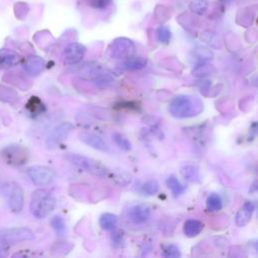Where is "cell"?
Masks as SVG:
<instances>
[{
  "label": "cell",
  "instance_id": "cell-9",
  "mask_svg": "<svg viewBox=\"0 0 258 258\" xmlns=\"http://www.w3.org/2000/svg\"><path fill=\"white\" fill-rule=\"evenodd\" d=\"M87 52V47L80 42H72L63 50V57L67 63L75 64L80 62Z\"/></svg>",
  "mask_w": 258,
  "mask_h": 258
},
{
  "label": "cell",
  "instance_id": "cell-30",
  "mask_svg": "<svg viewBox=\"0 0 258 258\" xmlns=\"http://www.w3.org/2000/svg\"><path fill=\"white\" fill-rule=\"evenodd\" d=\"M15 98H16V93L13 91V90H11V89H9V88H7V87H3V86H0V99L4 102H8V101H13V100H15Z\"/></svg>",
  "mask_w": 258,
  "mask_h": 258
},
{
  "label": "cell",
  "instance_id": "cell-8",
  "mask_svg": "<svg viewBox=\"0 0 258 258\" xmlns=\"http://www.w3.org/2000/svg\"><path fill=\"white\" fill-rule=\"evenodd\" d=\"M3 157L8 163L13 165H21L26 162L28 158V152L25 148L18 145H11L3 150Z\"/></svg>",
  "mask_w": 258,
  "mask_h": 258
},
{
  "label": "cell",
  "instance_id": "cell-35",
  "mask_svg": "<svg viewBox=\"0 0 258 258\" xmlns=\"http://www.w3.org/2000/svg\"><path fill=\"white\" fill-rule=\"evenodd\" d=\"M112 240V245L114 247H120L123 242H124V237H123V233L122 232H116L112 235L111 237Z\"/></svg>",
  "mask_w": 258,
  "mask_h": 258
},
{
  "label": "cell",
  "instance_id": "cell-16",
  "mask_svg": "<svg viewBox=\"0 0 258 258\" xmlns=\"http://www.w3.org/2000/svg\"><path fill=\"white\" fill-rule=\"evenodd\" d=\"M147 64V59L141 56H131L120 63V68L125 71H136L141 70Z\"/></svg>",
  "mask_w": 258,
  "mask_h": 258
},
{
  "label": "cell",
  "instance_id": "cell-21",
  "mask_svg": "<svg viewBox=\"0 0 258 258\" xmlns=\"http://www.w3.org/2000/svg\"><path fill=\"white\" fill-rule=\"evenodd\" d=\"M180 173L182 175V177L184 179H186L187 181H191V182H197L200 180V175H199V170L197 169V167L192 166V165H185L181 168Z\"/></svg>",
  "mask_w": 258,
  "mask_h": 258
},
{
  "label": "cell",
  "instance_id": "cell-15",
  "mask_svg": "<svg viewBox=\"0 0 258 258\" xmlns=\"http://www.w3.org/2000/svg\"><path fill=\"white\" fill-rule=\"evenodd\" d=\"M254 210H255V205L253 202H250V201L245 202L242 208L238 211L236 215V219H235L236 225L239 227H243L247 225L252 218Z\"/></svg>",
  "mask_w": 258,
  "mask_h": 258
},
{
  "label": "cell",
  "instance_id": "cell-25",
  "mask_svg": "<svg viewBox=\"0 0 258 258\" xmlns=\"http://www.w3.org/2000/svg\"><path fill=\"white\" fill-rule=\"evenodd\" d=\"M141 190H142L143 194H145L147 196H153V195L158 192V190H159V183L155 179H149V180L145 181L142 184Z\"/></svg>",
  "mask_w": 258,
  "mask_h": 258
},
{
  "label": "cell",
  "instance_id": "cell-7",
  "mask_svg": "<svg viewBox=\"0 0 258 258\" xmlns=\"http://www.w3.org/2000/svg\"><path fill=\"white\" fill-rule=\"evenodd\" d=\"M74 129V125L71 122H62L58 124L53 130L48 134L45 145L49 149L55 148L59 143H61L70 134V132Z\"/></svg>",
  "mask_w": 258,
  "mask_h": 258
},
{
  "label": "cell",
  "instance_id": "cell-4",
  "mask_svg": "<svg viewBox=\"0 0 258 258\" xmlns=\"http://www.w3.org/2000/svg\"><path fill=\"white\" fill-rule=\"evenodd\" d=\"M33 232L28 228H6L0 229V246L17 244L23 241L32 240Z\"/></svg>",
  "mask_w": 258,
  "mask_h": 258
},
{
  "label": "cell",
  "instance_id": "cell-26",
  "mask_svg": "<svg viewBox=\"0 0 258 258\" xmlns=\"http://www.w3.org/2000/svg\"><path fill=\"white\" fill-rule=\"evenodd\" d=\"M179 248L175 244H166L162 247V256L164 258H180Z\"/></svg>",
  "mask_w": 258,
  "mask_h": 258
},
{
  "label": "cell",
  "instance_id": "cell-6",
  "mask_svg": "<svg viewBox=\"0 0 258 258\" xmlns=\"http://www.w3.org/2000/svg\"><path fill=\"white\" fill-rule=\"evenodd\" d=\"M27 174L35 185L50 184L56 176L55 171L48 166L33 165L27 168Z\"/></svg>",
  "mask_w": 258,
  "mask_h": 258
},
{
  "label": "cell",
  "instance_id": "cell-29",
  "mask_svg": "<svg viewBox=\"0 0 258 258\" xmlns=\"http://www.w3.org/2000/svg\"><path fill=\"white\" fill-rule=\"evenodd\" d=\"M51 227L53 228V230L55 231V233H57L58 235H61L64 231H66V224L64 221L61 217L59 216H55L52 218L51 222Z\"/></svg>",
  "mask_w": 258,
  "mask_h": 258
},
{
  "label": "cell",
  "instance_id": "cell-32",
  "mask_svg": "<svg viewBox=\"0 0 258 258\" xmlns=\"http://www.w3.org/2000/svg\"><path fill=\"white\" fill-rule=\"evenodd\" d=\"M88 4L95 9H106L112 4V0H88Z\"/></svg>",
  "mask_w": 258,
  "mask_h": 258
},
{
  "label": "cell",
  "instance_id": "cell-20",
  "mask_svg": "<svg viewBox=\"0 0 258 258\" xmlns=\"http://www.w3.org/2000/svg\"><path fill=\"white\" fill-rule=\"evenodd\" d=\"M112 138L115 142V144L122 150L124 151H129L131 150L132 148V144L130 142V140L125 136L123 135L122 133H119V132H114L112 134Z\"/></svg>",
  "mask_w": 258,
  "mask_h": 258
},
{
  "label": "cell",
  "instance_id": "cell-17",
  "mask_svg": "<svg viewBox=\"0 0 258 258\" xmlns=\"http://www.w3.org/2000/svg\"><path fill=\"white\" fill-rule=\"evenodd\" d=\"M203 229H204V224L201 221L195 220V219H189L185 221L183 225V233L185 234V236L189 238L198 236Z\"/></svg>",
  "mask_w": 258,
  "mask_h": 258
},
{
  "label": "cell",
  "instance_id": "cell-28",
  "mask_svg": "<svg viewBox=\"0 0 258 258\" xmlns=\"http://www.w3.org/2000/svg\"><path fill=\"white\" fill-rule=\"evenodd\" d=\"M156 35H157V39L159 42H161L163 44H167L170 40L171 32L168 29V27L160 26V27H158V29L156 31Z\"/></svg>",
  "mask_w": 258,
  "mask_h": 258
},
{
  "label": "cell",
  "instance_id": "cell-11",
  "mask_svg": "<svg viewBox=\"0 0 258 258\" xmlns=\"http://www.w3.org/2000/svg\"><path fill=\"white\" fill-rule=\"evenodd\" d=\"M151 215L150 208L145 204H137L128 211L129 219L136 225L145 223Z\"/></svg>",
  "mask_w": 258,
  "mask_h": 258
},
{
  "label": "cell",
  "instance_id": "cell-27",
  "mask_svg": "<svg viewBox=\"0 0 258 258\" xmlns=\"http://www.w3.org/2000/svg\"><path fill=\"white\" fill-rule=\"evenodd\" d=\"M202 38H203V40H204L206 43H208L209 45H211V46H213V47H216V48L220 47L221 44H222L219 35L216 34V33H214V32H212V31H207V32L203 33Z\"/></svg>",
  "mask_w": 258,
  "mask_h": 258
},
{
  "label": "cell",
  "instance_id": "cell-22",
  "mask_svg": "<svg viewBox=\"0 0 258 258\" xmlns=\"http://www.w3.org/2000/svg\"><path fill=\"white\" fill-rule=\"evenodd\" d=\"M192 54L200 61L199 64L206 63L207 60H210L213 57V52L209 48L204 47V46H200V47L195 48Z\"/></svg>",
  "mask_w": 258,
  "mask_h": 258
},
{
  "label": "cell",
  "instance_id": "cell-37",
  "mask_svg": "<svg viewBox=\"0 0 258 258\" xmlns=\"http://www.w3.org/2000/svg\"><path fill=\"white\" fill-rule=\"evenodd\" d=\"M221 2H223V3H230V2H232L233 0H220Z\"/></svg>",
  "mask_w": 258,
  "mask_h": 258
},
{
  "label": "cell",
  "instance_id": "cell-23",
  "mask_svg": "<svg viewBox=\"0 0 258 258\" xmlns=\"http://www.w3.org/2000/svg\"><path fill=\"white\" fill-rule=\"evenodd\" d=\"M207 208L211 212H218L223 208V202L218 194H211L207 199Z\"/></svg>",
  "mask_w": 258,
  "mask_h": 258
},
{
  "label": "cell",
  "instance_id": "cell-10",
  "mask_svg": "<svg viewBox=\"0 0 258 258\" xmlns=\"http://www.w3.org/2000/svg\"><path fill=\"white\" fill-rule=\"evenodd\" d=\"M24 195L23 189L17 183H12L8 196V205L12 212L19 213L23 209Z\"/></svg>",
  "mask_w": 258,
  "mask_h": 258
},
{
  "label": "cell",
  "instance_id": "cell-33",
  "mask_svg": "<svg viewBox=\"0 0 258 258\" xmlns=\"http://www.w3.org/2000/svg\"><path fill=\"white\" fill-rule=\"evenodd\" d=\"M115 181L118 183V184H121V185H126L128 183L131 182L132 180V177L130 174L126 173V172H118L116 175H115Z\"/></svg>",
  "mask_w": 258,
  "mask_h": 258
},
{
  "label": "cell",
  "instance_id": "cell-36",
  "mask_svg": "<svg viewBox=\"0 0 258 258\" xmlns=\"http://www.w3.org/2000/svg\"><path fill=\"white\" fill-rule=\"evenodd\" d=\"M7 251L3 248H0V258H6L7 257Z\"/></svg>",
  "mask_w": 258,
  "mask_h": 258
},
{
  "label": "cell",
  "instance_id": "cell-1",
  "mask_svg": "<svg viewBox=\"0 0 258 258\" xmlns=\"http://www.w3.org/2000/svg\"><path fill=\"white\" fill-rule=\"evenodd\" d=\"M169 113L175 118H189L198 115L203 110L202 102L189 96H177L169 104Z\"/></svg>",
  "mask_w": 258,
  "mask_h": 258
},
{
  "label": "cell",
  "instance_id": "cell-3",
  "mask_svg": "<svg viewBox=\"0 0 258 258\" xmlns=\"http://www.w3.org/2000/svg\"><path fill=\"white\" fill-rule=\"evenodd\" d=\"M66 159L72 164L82 168L83 170L93 175L105 176L108 173V169L103 163L91 157L78 154V153H69L66 155Z\"/></svg>",
  "mask_w": 258,
  "mask_h": 258
},
{
  "label": "cell",
  "instance_id": "cell-31",
  "mask_svg": "<svg viewBox=\"0 0 258 258\" xmlns=\"http://www.w3.org/2000/svg\"><path fill=\"white\" fill-rule=\"evenodd\" d=\"M213 71V69H211L210 66H208L207 63H202V64H199L195 71L192 72V74L199 78H202V77H206L208 76L209 74H211Z\"/></svg>",
  "mask_w": 258,
  "mask_h": 258
},
{
  "label": "cell",
  "instance_id": "cell-34",
  "mask_svg": "<svg viewBox=\"0 0 258 258\" xmlns=\"http://www.w3.org/2000/svg\"><path fill=\"white\" fill-rule=\"evenodd\" d=\"M41 106H42V104H41L40 100L35 97H32L27 104V109H29L30 111H33V112H39L40 111L39 109L41 108Z\"/></svg>",
  "mask_w": 258,
  "mask_h": 258
},
{
  "label": "cell",
  "instance_id": "cell-13",
  "mask_svg": "<svg viewBox=\"0 0 258 258\" xmlns=\"http://www.w3.org/2000/svg\"><path fill=\"white\" fill-rule=\"evenodd\" d=\"M23 69L31 77L38 76L44 69V60L37 55L28 56L23 62Z\"/></svg>",
  "mask_w": 258,
  "mask_h": 258
},
{
  "label": "cell",
  "instance_id": "cell-14",
  "mask_svg": "<svg viewBox=\"0 0 258 258\" xmlns=\"http://www.w3.org/2000/svg\"><path fill=\"white\" fill-rule=\"evenodd\" d=\"M20 62V55L9 48L0 49V70H7Z\"/></svg>",
  "mask_w": 258,
  "mask_h": 258
},
{
  "label": "cell",
  "instance_id": "cell-12",
  "mask_svg": "<svg viewBox=\"0 0 258 258\" xmlns=\"http://www.w3.org/2000/svg\"><path fill=\"white\" fill-rule=\"evenodd\" d=\"M80 139L87 145H89L90 147L102 151V152H109L110 151V147L107 144V142L99 135L94 134V133H82L80 134Z\"/></svg>",
  "mask_w": 258,
  "mask_h": 258
},
{
  "label": "cell",
  "instance_id": "cell-19",
  "mask_svg": "<svg viewBox=\"0 0 258 258\" xmlns=\"http://www.w3.org/2000/svg\"><path fill=\"white\" fill-rule=\"evenodd\" d=\"M166 185L171 189L174 197L180 196L185 190V186L182 185L174 175H170L166 178Z\"/></svg>",
  "mask_w": 258,
  "mask_h": 258
},
{
  "label": "cell",
  "instance_id": "cell-18",
  "mask_svg": "<svg viewBox=\"0 0 258 258\" xmlns=\"http://www.w3.org/2000/svg\"><path fill=\"white\" fill-rule=\"evenodd\" d=\"M99 224L104 230H114L118 224V217L112 213H105L100 217Z\"/></svg>",
  "mask_w": 258,
  "mask_h": 258
},
{
  "label": "cell",
  "instance_id": "cell-2",
  "mask_svg": "<svg viewBox=\"0 0 258 258\" xmlns=\"http://www.w3.org/2000/svg\"><path fill=\"white\" fill-rule=\"evenodd\" d=\"M56 201L47 189H36L31 195L30 212L37 219L47 217L55 208Z\"/></svg>",
  "mask_w": 258,
  "mask_h": 258
},
{
  "label": "cell",
  "instance_id": "cell-24",
  "mask_svg": "<svg viewBox=\"0 0 258 258\" xmlns=\"http://www.w3.org/2000/svg\"><path fill=\"white\" fill-rule=\"evenodd\" d=\"M209 2L207 0H192L189 4V9L191 12L198 15H203L208 10Z\"/></svg>",
  "mask_w": 258,
  "mask_h": 258
},
{
  "label": "cell",
  "instance_id": "cell-5",
  "mask_svg": "<svg viewBox=\"0 0 258 258\" xmlns=\"http://www.w3.org/2000/svg\"><path fill=\"white\" fill-rule=\"evenodd\" d=\"M135 53L134 42L127 37H117L110 45V54L117 59H126Z\"/></svg>",
  "mask_w": 258,
  "mask_h": 258
}]
</instances>
